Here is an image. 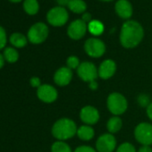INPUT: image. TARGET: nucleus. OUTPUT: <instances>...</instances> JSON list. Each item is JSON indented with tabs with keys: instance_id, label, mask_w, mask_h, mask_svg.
Here are the masks:
<instances>
[{
	"instance_id": "nucleus-1",
	"label": "nucleus",
	"mask_w": 152,
	"mask_h": 152,
	"mask_svg": "<svg viewBox=\"0 0 152 152\" xmlns=\"http://www.w3.org/2000/svg\"><path fill=\"white\" fill-rule=\"evenodd\" d=\"M144 35L142 26L135 21H127L123 24L120 41L126 48H135L140 44Z\"/></svg>"
},
{
	"instance_id": "nucleus-2",
	"label": "nucleus",
	"mask_w": 152,
	"mask_h": 152,
	"mask_svg": "<svg viewBox=\"0 0 152 152\" xmlns=\"http://www.w3.org/2000/svg\"><path fill=\"white\" fill-rule=\"evenodd\" d=\"M75 123L69 118H62L56 121L52 127L53 136L59 140H65L77 133Z\"/></svg>"
},
{
	"instance_id": "nucleus-3",
	"label": "nucleus",
	"mask_w": 152,
	"mask_h": 152,
	"mask_svg": "<svg viewBox=\"0 0 152 152\" xmlns=\"http://www.w3.org/2000/svg\"><path fill=\"white\" fill-rule=\"evenodd\" d=\"M126 99L118 92L111 93L107 98V108L115 115L124 114L127 109Z\"/></svg>"
},
{
	"instance_id": "nucleus-4",
	"label": "nucleus",
	"mask_w": 152,
	"mask_h": 152,
	"mask_svg": "<svg viewBox=\"0 0 152 152\" xmlns=\"http://www.w3.org/2000/svg\"><path fill=\"white\" fill-rule=\"evenodd\" d=\"M48 36V28L43 23L33 24L28 31V39L32 44H40Z\"/></svg>"
},
{
	"instance_id": "nucleus-5",
	"label": "nucleus",
	"mask_w": 152,
	"mask_h": 152,
	"mask_svg": "<svg viewBox=\"0 0 152 152\" xmlns=\"http://www.w3.org/2000/svg\"><path fill=\"white\" fill-rule=\"evenodd\" d=\"M69 15L67 11L63 7H56L50 9L47 15V20L52 26L61 27L66 23Z\"/></svg>"
},
{
	"instance_id": "nucleus-6",
	"label": "nucleus",
	"mask_w": 152,
	"mask_h": 152,
	"mask_svg": "<svg viewBox=\"0 0 152 152\" xmlns=\"http://www.w3.org/2000/svg\"><path fill=\"white\" fill-rule=\"evenodd\" d=\"M134 136L137 141L143 146L152 144V125L148 123L139 124L134 130Z\"/></svg>"
},
{
	"instance_id": "nucleus-7",
	"label": "nucleus",
	"mask_w": 152,
	"mask_h": 152,
	"mask_svg": "<svg viewBox=\"0 0 152 152\" xmlns=\"http://www.w3.org/2000/svg\"><path fill=\"white\" fill-rule=\"evenodd\" d=\"M77 73L83 81L88 83L95 81L99 76V72L95 64L91 62H83L80 64L79 67L77 68Z\"/></svg>"
},
{
	"instance_id": "nucleus-8",
	"label": "nucleus",
	"mask_w": 152,
	"mask_h": 152,
	"mask_svg": "<svg viewBox=\"0 0 152 152\" xmlns=\"http://www.w3.org/2000/svg\"><path fill=\"white\" fill-rule=\"evenodd\" d=\"M85 52L91 57H100L106 51V46L103 41L99 39L91 38L86 40L84 44Z\"/></svg>"
},
{
	"instance_id": "nucleus-9",
	"label": "nucleus",
	"mask_w": 152,
	"mask_h": 152,
	"mask_svg": "<svg viewBox=\"0 0 152 152\" xmlns=\"http://www.w3.org/2000/svg\"><path fill=\"white\" fill-rule=\"evenodd\" d=\"M116 146L115 138L110 133H105L98 139L96 148L99 152H113Z\"/></svg>"
},
{
	"instance_id": "nucleus-10",
	"label": "nucleus",
	"mask_w": 152,
	"mask_h": 152,
	"mask_svg": "<svg viewBox=\"0 0 152 152\" xmlns=\"http://www.w3.org/2000/svg\"><path fill=\"white\" fill-rule=\"evenodd\" d=\"M87 29H88L87 23H84L83 20L78 19V20L73 21L70 24L67 30V33L71 39L77 40V39H82L85 35Z\"/></svg>"
},
{
	"instance_id": "nucleus-11",
	"label": "nucleus",
	"mask_w": 152,
	"mask_h": 152,
	"mask_svg": "<svg viewBox=\"0 0 152 152\" xmlns=\"http://www.w3.org/2000/svg\"><path fill=\"white\" fill-rule=\"evenodd\" d=\"M38 98L45 103H52L57 99L56 90L48 84L40 85L37 91Z\"/></svg>"
},
{
	"instance_id": "nucleus-12",
	"label": "nucleus",
	"mask_w": 152,
	"mask_h": 152,
	"mask_svg": "<svg viewBox=\"0 0 152 152\" xmlns=\"http://www.w3.org/2000/svg\"><path fill=\"white\" fill-rule=\"evenodd\" d=\"M82 121L87 124H95L99 119V113L98 109L91 106H86L82 108L80 112Z\"/></svg>"
},
{
	"instance_id": "nucleus-13",
	"label": "nucleus",
	"mask_w": 152,
	"mask_h": 152,
	"mask_svg": "<svg viewBox=\"0 0 152 152\" xmlns=\"http://www.w3.org/2000/svg\"><path fill=\"white\" fill-rule=\"evenodd\" d=\"M72 78V70L68 67H61L59 68L55 75L54 81L58 86H66L70 83Z\"/></svg>"
},
{
	"instance_id": "nucleus-14",
	"label": "nucleus",
	"mask_w": 152,
	"mask_h": 152,
	"mask_svg": "<svg viewBox=\"0 0 152 152\" xmlns=\"http://www.w3.org/2000/svg\"><path fill=\"white\" fill-rule=\"evenodd\" d=\"M115 71H116L115 63L111 59H107L101 63L98 70V72H99V76L101 79L107 80L112 77L115 74Z\"/></svg>"
},
{
	"instance_id": "nucleus-15",
	"label": "nucleus",
	"mask_w": 152,
	"mask_h": 152,
	"mask_svg": "<svg viewBox=\"0 0 152 152\" xmlns=\"http://www.w3.org/2000/svg\"><path fill=\"white\" fill-rule=\"evenodd\" d=\"M115 12L123 19H129L132 15V5L127 0H118L115 4Z\"/></svg>"
},
{
	"instance_id": "nucleus-16",
	"label": "nucleus",
	"mask_w": 152,
	"mask_h": 152,
	"mask_svg": "<svg viewBox=\"0 0 152 152\" xmlns=\"http://www.w3.org/2000/svg\"><path fill=\"white\" fill-rule=\"evenodd\" d=\"M68 8L75 14H83L86 11L87 6L83 0H71L67 5Z\"/></svg>"
},
{
	"instance_id": "nucleus-17",
	"label": "nucleus",
	"mask_w": 152,
	"mask_h": 152,
	"mask_svg": "<svg viewBox=\"0 0 152 152\" xmlns=\"http://www.w3.org/2000/svg\"><path fill=\"white\" fill-rule=\"evenodd\" d=\"M9 41H10V43L14 47L19 48H23V47H25L27 45V39H26V37L23 34L19 33V32L13 33L10 36Z\"/></svg>"
},
{
	"instance_id": "nucleus-18",
	"label": "nucleus",
	"mask_w": 152,
	"mask_h": 152,
	"mask_svg": "<svg viewBox=\"0 0 152 152\" xmlns=\"http://www.w3.org/2000/svg\"><path fill=\"white\" fill-rule=\"evenodd\" d=\"M94 130L88 125H83L77 130L78 137L83 140H90L94 137Z\"/></svg>"
},
{
	"instance_id": "nucleus-19",
	"label": "nucleus",
	"mask_w": 152,
	"mask_h": 152,
	"mask_svg": "<svg viewBox=\"0 0 152 152\" xmlns=\"http://www.w3.org/2000/svg\"><path fill=\"white\" fill-rule=\"evenodd\" d=\"M122 125H123V123H122L121 118L118 116H113L107 121V128L109 132L115 133L120 131V129L122 128Z\"/></svg>"
},
{
	"instance_id": "nucleus-20",
	"label": "nucleus",
	"mask_w": 152,
	"mask_h": 152,
	"mask_svg": "<svg viewBox=\"0 0 152 152\" xmlns=\"http://www.w3.org/2000/svg\"><path fill=\"white\" fill-rule=\"evenodd\" d=\"M39 6L37 0H24L23 10L30 15H34L39 12Z\"/></svg>"
},
{
	"instance_id": "nucleus-21",
	"label": "nucleus",
	"mask_w": 152,
	"mask_h": 152,
	"mask_svg": "<svg viewBox=\"0 0 152 152\" xmlns=\"http://www.w3.org/2000/svg\"><path fill=\"white\" fill-rule=\"evenodd\" d=\"M88 30L89 31L95 36H99L103 33L104 31V25L97 21V20H92L89 24H88Z\"/></svg>"
},
{
	"instance_id": "nucleus-22",
	"label": "nucleus",
	"mask_w": 152,
	"mask_h": 152,
	"mask_svg": "<svg viewBox=\"0 0 152 152\" xmlns=\"http://www.w3.org/2000/svg\"><path fill=\"white\" fill-rule=\"evenodd\" d=\"M3 56L8 63H15L19 58V54H18L17 50L11 47L5 48Z\"/></svg>"
},
{
	"instance_id": "nucleus-23",
	"label": "nucleus",
	"mask_w": 152,
	"mask_h": 152,
	"mask_svg": "<svg viewBox=\"0 0 152 152\" xmlns=\"http://www.w3.org/2000/svg\"><path fill=\"white\" fill-rule=\"evenodd\" d=\"M51 151L52 152H72V149H71V148L69 147L68 144H66L65 142L60 140V141L55 142L52 145Z\"/></svg>"
},
{
	"instance_id": "nucleus-24",
	"label": "nucleus",
	"mask_w": 152,
	"mask_h": 152,
	"mask_svg": "<svg viewBox=\"0 0 152 152\" xmlns=\"http://www.w3.org/2000/svg\"><path fill=\"white\" fill-rule=\"evenodd\" d=\"M66 64H67V67L72 70V69H76V68L79 67L80 61H79L77 56H71L68 57V59L66 61Z\"/></svg>"
},
{
	"instance_id": "nucleus-25",
	"label": "nucleus",
	"mask_w": 152,
	"mask_h": 152,
	"mask_svg": "<svg viewBox=\"0 0 152 152\" xmlns=\"http://www.w3.org/2000/svg\"><path fill=\"white\" fill-rule=\"evenodd\" d=\"M116 152H136V149H135L134 146L132 145L131 143L124 142L118 147Z\"/></svg>"
},
{
	"instance_id": "nucleus-26",
	"label": "nucleus",
	"mask_w": 152,
	"mask_h": 152,
	"mask_svg": "<svg viewBox=\"0 0 152 152\" xmlns=\"http://www.w3.org/2000/svg\"><path fill=\"white\" fill-rule=\"evenodd\" d=\"M7 32L5 29L0 26V49H3L5 46L7 45Z\"/></svg>"
},
{
	"instance_id": "nucleus-27",
	"label": "nucleus",
	"mask_w": 152,
	"mask_h": 152,
	"mask_svg": "<svg viewBox=\"0 0 152 152\" xmlns=\"http://www.w3.org/2000/svg\"><path fill=\"white\" fill-rule=\"evenodd\" d=\"M138 102L140 103V105L141 107H148L149 103V99L148 96H146L145 94H141L139 98H138Z\"/></svg>"
},
{
	"instance_id": "nucleus-28",
	"label": "nucleus",
	"mask_w": 152,
	"mask_h": 152,
	"mask_svg": "<svg viewBox=\"0 0 152 152\" xmlns=\"http://www.w3.org/2000/svg\"><path fill=\"white\" fill-rule=\"evenodd\" d=\"M74 152H96L94 148L89 146H81L74 150Z\"/></svg>"
},
{
	"instance_id": "nucleus-29",
	"label": "nucleus",
	"mask_w": 152,
	"mask_h": 152,
	"mask_svg": "<svg viewBox=\"0 0 152 152\" xmlns=\"http://www.w3.org/2000/svg\"><path fill=\"white\" fill-rule=\"evenodd\" d=\"M30 83H31V85L34 88H39L40 86V80L38 77H32Z\"/></svg>"
},
{
	"instance_id": "nucleus-30",
	"label": "nucleus",
	"mask_w": 152,
	"mask_h": 152,
	"mask_svg": "<svg viewBox=\"0 0 152 152\" xmlns=\"http://www.w3.org/2000/svg\"><path fill=\"white\" fill-rule=\"evenodd\" d=\"M82 20H83L84 23H90L92 21L91 15V14H89V13H84V14L83 15V18H82Z\"/></svg>"
},
{
	"instance_id": "nucleus-31",
	"label": "nucleus",
	"mask_w": 152,
	"mask_h": 152,
	"mask_svg": "<svg viewBox=\"0 0 152 152\" xmlns=\"http://www.w3.org/2000/svg\"><path fill=\"white\" fill-rule=\"evenodd\" d=\"M138 152H152V148L149 146H142L140 148Z\"/></svg>"
},
{
	"instance_id": "nucleus-32",
	"label": "nucleus",
	"mask_w": 152,
	"mask_h": 152,
	"mask_svg": "<svg viewBox=\"0 0 152 152\" xmlns=\"http://www.w3.org/2000/svg\"><path fill=\"white\" fill-rule=\"evenodd\" d=\"M147 115H148V118L152 121V103H150L148 105V107H147Z\"/></svg>"
},
{
	"instance_id": "nucleus-33",
	"label": "nucleus",
	"mask_w": 152,
	"mask_h": 152,
	"mask_svg": "<svg viewBox=\"0 0 152 152\" xmlns=\"http://www.w3.org/2000/svg\"><path fill=\"white\" fill-rule=\"evenodd\" d=\"M56 1L61 7H64V6H67L71 0H56Z\"/></svg>"
},
{
	"instance_id": "nucleus-34",
	"label": "nucleus",
	"mask_w": 152,
	"mask_h": 152,
	"mask_svg": "<svg viewBox=\"0 0 152 152\" xmlns=\"http://www.w3.org/2000/svg\"><path fill=\"white\" fill-rule=\"evenodd\" d=\"M89 86H90V88H91V90H97V89H98V83H97V82H96V81H92V82H91Z\"/></svg>"
},
{
	"instance_id": "nucleus-35",
	"label": "nucleus",
	"mask_w": 152,
	"mask_h": 152,
	"mask_svg": "<svg viewBox=\"0 0 152 152\" xmlns=\"http://www.w3.org/2000/svg\"><path fill=\"white\" fill-rule=\"evenodd\" d=\"M4 63H5V57L3 55L0 54V69H1L4 65Z\"/></svg>"
},
{
	"instance_id": "nucleus-36",
	"label": "nucleus",
	"mask_w": 152,
	"mask_h": 152,
	"mask_svg": "<svg viewBox=\"0 0 152 152\" xmlns=\"http://www.w3.org/2000/svg\"><path fill=\"white\" fill-rule=\"evenodd\" d=\"M9 1H11V2H13V3H19V2L22 1V0H9Z\"/></svg>"
},
{
	"instance_id": "nucleus-37",
	"label": "nucleus",
	"mask_w": 152,
	"mask_h": 152,
	"mask_svg": "<svg viewBox=\"0 0 152 152\" xmlns=\"http://www.w3.org/2000/svg\"><path fill=\"white\" fill-rule=\"evenodd\" d=\"M102 1H111V0H102Z\"/></svg>"
}]
</instances>
